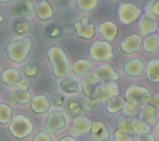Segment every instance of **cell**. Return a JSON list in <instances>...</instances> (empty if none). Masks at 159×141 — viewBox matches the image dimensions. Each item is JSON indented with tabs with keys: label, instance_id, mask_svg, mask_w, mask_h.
I'll use <instances>...</instances> for the list:
<instances>
[{
	"label": "cell",
	"instance_id": "6da1fadb",
	"mask_svg": "<svg viewBox=\"0 0 159 141\" xmlns=\"http://www.w3.org/2000/svg\"><path fill=\"white\" fill-rule=\"evenodd\" d=\"M32 46H34V40L30 35H27L21 38L10 41L4 47V52L6 53V57L9 61H11L12 63L20 64L27 59L32 49Z\"/></svg>",
	"mask_w": 159,
	"mask_h": 141
},
{
	"label": "cell",
	"instance_id": "7a4b0ae2",
	"mask_svg": "<svg viewBox=\"0 0 159 141\" xmlns=\"http://www.w3.org/2000/svg\"><path fill=\"white\" fill-rule=\"evenodd\" d=\"M47 59L52 68V74L57 79H65L71 73L70 61L62 48L53 46L47 49Z\"/></svg>",
	"mask_w": 159,
	"mask_h": 141
},
{
	"label": "cell",
	"instance_id": "3957f363",
	"mask_svg": "<svg viewBox=\"0 0 159 141\" xmlns=\"http://www.w3.org/2000/svg\"><path fill=\"white\" fill-rule=\"evenodd\" d=\"M7 131L12 137L17 140H24L32 134L34 122L26 115L16 114V115H12V119L7 124Z\"/></svg>",
	"mask_w": 159,
	"mask_h": 141
},
{
	"label": "cell",
	"instance_id": "277c9868",
	"mask_svg": "<svg viewBox=\"0 0 159 141\" xmlns=\"http://www.w3.org/2000/svg\"><path fill=\"white\" fill-rule=\"evenodd\" d=\"M67 124L66 116L61 110H51L46 118V124H45V132L48 135H53L62 130Z\"/></svg>",
	"mask_w": 159,
	"mask_h": 141
},
{
	"label": "cell",
	"instance_id": "5b68a950",
	"mask_svg": "<svg viewBox=\"0 0 159 141\" xmlns=\"http://www.w3.org/2000/svg\"><path fill=\"white\" fill-rule=\"evenodd\" d=\"M89 56L93 61L102 62L113 58V48L108 42L96 41L89 48Z\"/></svg>",
	"mask_w": 159,
	"mask_h": 141
},
{
	"label": "cell",
	"instance_id": "8992f818",
	"mask_svg": "<svg viewBox=\"0 0 159 141\" xmlns=\"http://www.w3.org/2000/svg\"><path fill=\"white\" fill-rule=\"evenodd\" d=\"M24 80L21 70L16 67H7L0 72V82L6 87H19Z\"/></svg>",
	"mask_w": 159,
	"mask_h": 141
},
{
	"label": "cell",
	"instance_id": "52a82bcc",
	"mask_svg": "<svg viewBox=\"0 0 159 141\" xmlns=\"http://www.w3.org/2000/svg\"><path fill=\"white\" fill-rule=\"evenodd\" d=\"M125 96L128 100H134L135 103H138V105H145L147 101H149L152 99L150 92L144 88V87H139L137 84H132L127 88L125 90Z\"/></svg>",
	"mask_w": 159,
	"mask_h": 141
},
{
	"label": "cell",
	"instance_id": "ba28073f",
	"mask_svg": "<svg viewBox=\"0 0 159 141\" xmlns=\"http://www.w3.org/2000/svg\"><path fill=\"white\" fill-rule=\"evenodd\" d=\"M118 15H119V20L122 21V24L129 25V24H133L135 20L139 19V16H140V9L137 7L133 4L123 2V4L119 5Z\"/></svg>",
	"mask_w": 159,
	"mask_h": 141
},
{
	"label": "cell",
	"instance_id": "9c48e42d",
	"mask_svg": "<svg viewBox=\"0 0 159 141\" xmlns=\"http://www.w3.org/2000/svg\"><path fill=\"white\" fill-rule=\"evenodd\" d=\"M75 31L80 38L91 40L96 33V27L88 16H83L78 22L75 24Z\"/></svg>",
	"mask_w": 159,
	"mask_h": 141
},
{
	"label": "cell",
	"instance_id": "30bf717a",
	"mask_svg": "<svg viewBox=\"0 0 159 141\" xmlns=\"http://www.w3.org/2000/svg\"><path fill=\"white\" fill-rule=\"evenodd\" d=\"M118 93V87L116 83H102L98 85V88L94 92L92 101H103L108 100L112 96H116Z\"/></svg>",
	"mask_w": 159,
	"mask_h": 141
},
{
	"label": "cell",
	"instance_id": "8fae6325",
	"mask_svg": "<svg viewBox=\"0 0 159 141\" xmlns=\"http://www.w3.org/2000/svg\"><path fill=\"white\" fill-rule=\"evenodd\" d=\"M31 98L32 96H31V93H30V89H29V84H27L26 80H24L17 87V89L12 93V100H14V103H16L20 106L27 105L31 101Z\"/></svg>",
	"mask_w": 159,
	"mask_h": 141
},
{
	"label": "cell",
	"instance_id": "7c38bea8",
	"mask_svg": "<svg viewBox=\"0 0 159 141\" xmlns=\"http://www.w3.org/2000/svg\"><path fill=\"white\" fill-rule=\"evenodd\" d=\"M32 12H34V4L27 0L16 1L11 7V14L16 16V19H26L31 16Z\"/></svg>",
	"mask_w": 159,
	"mask_h": 141
},
{
	"label": "cell",
	"instance_id": "4fadbf2b",
	"mask_svg": "<svg viewBox=\"0 0 159 141\" xmlns=\"http://www.w3.org/2000/svg\"><path fill=\"white\" fill-rule=\"evenodd\" d=\"M34 12L40 21H47L53 16L52 5L46 0H40L34 4Z\"/></svg>",
	"mask_w": 159,
	"mask_h": 141
},
{
	"label": "cell",
	"instance_id": "5bb4252c",
	"mask_svg": "<svg viewBox=\"0 0 159 141\" xmlns=\"http://www.w3.org/2000/svg\"><path fill=\"white\" fill-rule=\"evenodd\" d=\"M96 78L99 82H106V83H113L119 79V74L109 66V64H102L96 69Z\"/></svg>",
	"mask_w": 159,
	"mask_h": 141
},
{
	"label": "cell",
	"instance_id": "9a60e30c",
	"mask_svg": "<svg viewBox=\"0 0 159 141\" xmlns=\"http://www.w3.org/2000/svg\"><path fill=\"white\" fill-rule=\"evenodd\" d=\"M30 106L35 114H45L50 110L51 104H50L48 98L45 94H37L34 98H31Z\"/></svg>",
	"mask_w": 159,
	"mask_h": 141
},
{
	"label": "cell",
	"instance_id": "2e32d148",
	"mask_svg": "<svg viewBox=\"0 0 159 141\" xmlns=\"http://www.w3.org/2000/svg\"><path fill=\"white\" fill-rule=\"evenodd\" d=\"M140 43H142L140 36L137 35V33H133V35H129L125 40L122 41V43H120V49H122L123 53L130 54V53H134V52L139 51Z\"/></svg>",
	"mask_w": 159,
	"mask_h": 141
},
{
	"label": "cell",
	"instance_id": "e0dca14e",
	"mask_svg": "<svg viewBox=\"0 0 159 141\" xmlns=\"http://www.w3.org/2000/svg\"><path fill=\"white\" fill-rule=\"evenodd\" d=\"M123 69H124V73H125L128 77L137 78V77H139V75L143 73L144 63H143V61L139 59V58H133V59H130V61H128V62L124 63Z\"/></svg>",
	"mask_w": 159,
	"mask_h": 141
},
{
	"label": "cell",
	"instance_id": "ac0fdd59",
	"mask_svg": "<svg viewBox=\"0 0 159 141\" xmlns=\"http://www.w3.org/2000/svg\"><path fill=\"white\" fill-rule=\"evenodd\" d=\"M89 131L91 137L94 141H106L109 137V129L102 121H93Z\"/></svg>",
	"mask_w": 159,
	"mask_h": 141
},
{
	"label": "cell",
	"instance_id": "d6986e66",
	"mask_svg": "<svg viewBox=\"0 0 159 141\" xmlns=\"http://www.w3.org/2000/svg\"><path fill=\"white\" fill-rule=\"evenodd\" d=\"M99 84H101V83H99V80L96 78L94 74H88V75H86L84 79L82 80V90H83L84 95H86L89 100L93 99L94 92H96V89L98 88Z\"/></svg>",
	"mask_w": 159,
	"mask_h": 141
},
{
	"label": "cell",
	"instance_id": "ffe728a7",
	"mask_svg": "<svg viewBox=\"0 0 159 141\" xmlns=\"http://www.w3.org/2000/svg\"><path fill=\"white\" fill-rule=\"evenodd\" d=\"M12 32L16 36H27L31 32V22L27 19H15L11 24Z\"/></svg>",
	"mask_w": 159,
	"mask_h": 141
},
{
	"label": "cell",
	"instance_id": "44dd1931",
	"mask_svg": "<svg viewBox=\"0 0 159 141\" xmlns=\"http://www.w3.org/2000/svg\"><path fill=\"white\" fill-rule=\"evenodd\" d=\"M92 126V121H89L87 118L83 116H78L75 119V122L71 127V132L73 135H81V134H86L91 130Z\"/></svg>",
	"mask_w": 159,
	"mask_h": 141
},
{
	"label": "cell",
	"instance_id": "7402d4cb",
	"mask_svg": "<svg viewBox=\"0 0 159 141\" xmlns=\"http://www.w3.org/2000/svg\"><path fill=\"white\" fill-rule=\"evenodd\" d=\"M92 68V63L87 59H77L72 67H71V70L73 72V74L76 77H86L88 75L89 70Z\"/></svg>",
	"mask_w": 159,
	"mask_h": 141
},
{
	"label": "cell",
	"instance_id": "603a6c76",
	"mask_svg": "<svg viewBox=\"0 0 159 141\" xmlns=\"http://www.w3.org/2000/svg\"><path fill=\"white\" fill-rule=\"evenodd\" d=\"M83 109H84L83 101L76 98L70 99L66 104V113L72 118H78L83 113Z\"/></svg>",
	"mask_w": 159,
	"mask_h": 141
},
{
	"label": "cell",
	"instance_id": "cb8c5ba5",
	"mask_svg": "<svg viewBox=\"0 0 159 141\" xmlns=\"http://www.w3.org/2000/svg\"><path fill=\"white\" fill-rule=\"evenodd\" d=\"M155 119H157V108L150 103L145 104L140 110V121L149 125L153 124Z\"/></svg>",
	"mask_w": 159,
	"mask_h": 141
},
{
	"label": "cell",
	"instance_id": "d4e9b609",
	"mask_svg": "<svg viewBox=\"0 0 159 141\" xmlns=\"http://www.w3.org/2000/svg\"><path fill=\"white\" fill-rule=\"evenodd\" d=\"M99 32L102 33V36L108 40V41H113L118 33V28L116 26L114 22L112 21H104L99 25Z\"/></svg>",
	"mask_w": 159,
	"mask_h": 141
},
{
	"label": "cell",
	"instance_id": "484cf974",
	"mask_svg": "<svg viewBox=\"0 0 159 141\" xmlns=\"http://www.w3.org/2000/svg\"><path fill=\"white\" fill-rule=\"evenodd\" d=\"M60 87H61V89L66 94H75V93H78L80 92V83L76 79L71 78V77H67L65 79H61Z\"/></svg>",
	"mask_w": 159,
	"mask_h": 141
},
{
	"label": "cell",
	"instance_id": "4316f807",
	"mask_svg": "<svg viewBox=\"0 0 159 141\" xmlns=\"http://www.w3.org/2000/svg\"><path fill=\"white\" fill-rule=\"evenodd\" d=\"M145 74L148 80L153 83H159V59H153L147 64Z\"/></svg>",
	"mask_w": 159,
	"mask_h": 141
},
{
	"label": "cell",
	"instance_id": "83f0119b",
	"mask_svg": "<svg viewBox=\"0 0 159 141\" xmlns=\"http://www.w3.org/2000/svg\"><path fill=\"white\" fill-rule=\"evenodd\" d=\"M123 106H124V100H123V98H120L119 95H116V96H112L111 99L107 100L106 110H107L109 114H114V113H118L119 110H122Z\"/></svg>",
	"mask_w": 159,
	"mask_h": 141
},
{
	"label": "cell",
	"instance_id": "f1b7e54d",
	"mask_svg": "<svg viewBox=\"0 0 159 141\" xmlns=\"http://www.w3.org/2000/svg\"><path fill=\"white\" fill-rule=\"evenodd\" d=\"M139 28H140V31H142L143 35H149V32H153L157 28V21L153 20V19H150L149 16L144 15L140 19Z\"/></svg>",
	"mask_w": 159,
	"mask_h": 141
},
{
	"label": "cell",
	"instance_id": "f546056e",
	"mask_svg": "<svg viewBox=\"0 0 159 141\" xmlns=\"http://www.w3.org/2000/svg\"><path fill=\"white\" fill-rule=\"evenodd\" d=\"M143 48L148 53H154L159 49V36L158 35H149L144 40Z\"/></svg>",
	"mask_w": 159,
	"mask_h": 141
},
{
	"label": "cell",
	"instance_id": "4dcf8cb0",
	"mask_svg": "<svg viewBox=\"0 0 159 141\" xmlns=\"http://www.w3.org/2000/svg\"><path fill=\"white\" fill-rule=\"evenodd\" d=\"M12 108L7 103H0V125H7L12 119Z\"/></svg>",
	"mask_w": 159,
	"mask_h": 141
},
{
	"label": "cell",
	"instance_id": "1f68e13d",
	"mask_svg": "<svg viewBox=\"0 0 159 141\" xmlns=\"http://www.w3.org/2000/svg\"><path fill=\"white\" fill-rule=\"evenodd\" d=\"M45 36L50 40H53V38H58L61 37L62 35V30H61V26L58 24H51L48 26H46L45 28Z\"/></svg>",
	"mask_w": 159,
	"mask_h": 141
},
{
	"label": "cell",
	"instance_id": "d6a6232c",
	"mask_svg": "<svg viewBox=\"0 0 159 141\" xmlns=\"http://www.w3.org/2000/svg\"><path fill=\"white\" fill-rule=\"evenodd\" d=\"M147 16H149L153 20H159V1H150L147 4L145 7Z\"/></svg>",
	"mask_w": 159,
	"mask_h": 141
},
{
	"label": "cell",
	"instance_id": "836d02e7",
	"mask_svg": "<svg viewBox=\"0 0 159 141\" xmlns=\"http://www.w3.org/2000/svg\"><path fill=\"white\" fill-rule=\"evenodd\" d=\"M22 73L25 77L27 78H35L39 73V64L36 62H30V63H26L24 67H22Z\"/></svg>",
	"mask_w": 159,
	"mask_h": 141
},
{
	"label": "cell",
	"instance_id": "e575fe53",
	"mask_svg": "<svg viewBox=\"0 0 159 141\" xmlns=\"http://www.w3.org/2000/svg\"><path fill=\"white\" fill-rule=\"evenodd\" d=\"M138 110H139V105H138V103H135L134 100H128L127 103H124L123 113H124V115H127V118L135 115Z\"/></svg>",
	"mask_w": 159,
	"mask_h": 141
},
{
	"label": "cell",
	"instance_id": "d590c367",
	"mask_svg": "<svg viewBox=\"0 0 159 141\" xmlns=\"http://www.w3.org/2000/svg\"><path fill=\"white\" fill-rule=\"evenodd\" d=\"M132 127H133V134L143 135L149 132V125L144 124L140 120H132Z\"/></svg>",
	"mask_w": 159,
	"mask_h": 141
},
{
	"label": "cell",
	"instance_id": "8d00e7d4",
	"mask_svg": "<svg viewBox=\"0 0 159 141\" xmlns=\"http://www.w3.org/2000/svg\"><path fill=\"white\" fill-rule=\"evenodd\" d=\"M117 124L120 130L127 131L129 134H133V127H132V120L127 116H118L117 118Z\"/></svg>",
	"mask_w": 159,
	"mask_h": 141
},
{
	"label": "cell",
	"instance_id": "74e56055",
	"mask_svg": "<svg viewBox=\"0 0 159 141\" xmlns=\"http://www.w3.org/2000/svg\"><path fill=\"white\" fill-rule=\"evenodd\" d=\"M113 141H133V134L117 129L113 134Z\"/></svg>",
	"mask_w": 159,
	"mask_h": 141
},
{
	"label": "cell",
	"instance_id": "f35d334b",
	"mask_svg": "<svg viewBox=\"0 0 159 141\" xmlns=\"http://www.w3.org/2000/svg\"><path fill=\"white\" fill-rule=\"evenodd\" d=\"M97 4H98V1H96V0H91V1L80 0V1H76L77 7L80 10H82V11H91L97 6Z\"/></svg>",
	"mask_w": 159,
	"mask_h": 141
},
{
	"label": "cell",
	"instance_id": "ab89813d",
	"mask_svg": "<svg viewBox=\"0 0 159 141\" xmlns=\"http://www.w3.org/2000/svg\"><path fill=\"white\" fill-rule=\"evenodd\" d=\"M48 100H50V104H51V105H53V106H56V108H60V106L63 105L66 98H65V95H63L62 93H52Z\"/></svg>",
	"mask_w": 159,
	"mask_h": 141
},
{
	"label": "cell",
	"instance_id": "60d3db41",
	"mask_svg": "<svg viewBox=\"0 0 159 141\" xmlns=\"http://www.w3.org/2000/svg\"><path fill=\"white\" fill-rule=\"evenodd\" d=\"M32 141H52L51 136L45 132V131H40L37 135H35V137L32 139Z\"/></svg>",
	"mask_w": 159,
	"mask_h": 141
},
{
	"label": "cell",
	"instance_id": "b9f144b4",
	"mask_svg": "<svg viewBox=\"0 0 159 141\" xmlns=\"http://www.w3.org/2000/svg\"><path fill=\"white\" fill-rule=\"evenodd\" d=\"M135 141H155L153 135H150L149 132L148 134H143V135H138V137L135 139Z\"/></svg>",
	"mask_w": 159,
	"mask_h": 141
},
{
	"label": "cell",
	"instance_id": "7bdbcfd3",
	"mask_svg": "<svg viewBox=\"0 0 159 141\" xmlns=\"http://www.w3.org/2000/svg\"><path fill=\"white\" fill-rule=\"evenodd\" d=\"M150 101H152L150 104H153L157 109H159V93H158L157 95H154V96L150 99Z\"/></svg>",
	"mask_w": 159,
	"mask_h": 141
},
{
	"label": "cell",
	"instance_id": "ee69618b",
	"mask_svg": "<svg viewBox=\"0 0 159 141\" xmlns=\"http://www.w3.org/2000/svg\"><path fill=\"white\" fill-rule=\"evenodd\" d=\"M60 141H76V139L73 136H63L62 139H60Z\"/></svg>",
	"mask_w": 159,
	"mask_h": 141
},
{
	"label": "cell",
	"instance_id": "f6af8a7d",
	"mask_svg": "<svg viewBox=\"0 0 159 141\" xmlns=\"http://www.w3.org/2000/svg\"><path fill=\"white\" fill-rule=\"evenodd\" d=\"M154 131H155V135L159 137V122L157 124V126H155V130H154Z\"/></svg>",
	"mask_w": 159,
	"mask_h": 141
},
{
	"label": "cell",
	"instance_id": "bcb514c9",
	"mask_svg": "<svg viewBox=\"0 0 159 141\" xmlns=\"http://www.w3.org/2000/svg\"><path fill=\"white\" fill-rule=\"evenodd\" d=\"M2 20H4V16L0 14V25H1V22H2Z\"/></svg>",
	"mask_w": 159,
	"mask_h": 141
},
{
	"label": "cell",
	"instance_id": "7dc6e473",
	"mask_svg": "<svg viewBox=\"0 0 159 141\" xmlns=\"http://www.w3.org/2000/svg\"><path fill=\"white\" fill-rule=\"evenodd\" d=\"M7 2H9V1H6V0H5V1H0V4H7Z\"/></svg>",
	"mask_w": 159,
	"mask_h": 141
},
{
	"label": "cell",
	"instance_id": "c3c4849f",
	"mask_svg": "<svg viewBox=\"0 0 159 141\" xmlns=\"http://www.w3.org/2000/svg\"><path fill=\"white\" fill-rule=\"evenodd\" d=\"M158 36H159V35H158Z\"/></svg>",
	"mask_w": 159,
	"mask_h": 141
}]
</instances>
